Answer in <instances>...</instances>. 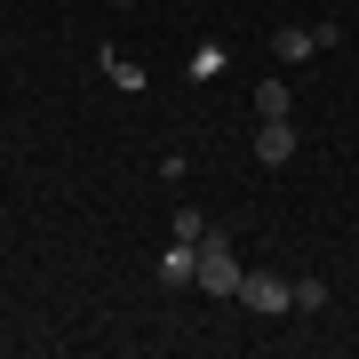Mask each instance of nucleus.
<instances>
[{
    "mask_svg": "<svg viewBox=\"0 0 359 359\" xmlns=\"http://www.w3.org/2000/svg\"><path fill=\"white\" fill-rule=\"evenodd\" d=\"M192 287L224 295V304H231V295H240V264H231V240H216V231H208V240H200V280H192Z\"/></svg>",
    "mask_w": 359,
    "mask_h": 359,
    "instance_id": "1",
    "label": "nucleus"
},
{
    "mask_svg": "<svg viewBox=\"0 0 359 359\" xmlns=\"http://www.w3.org/2000/svg\"><path fill=\"white\" fill-rule=\"evenodd\" d=\"M104 80H112L120 96H144L152 80H144V65H128V56H104Z\"/></svg>",
    "mask_w": 359,
    "mask_h": 359,
    "instance_id": "7",
    "label": "nucleus"
},
{
    "mask_svg": "<svg viewBox=\"0 0 359 359\" xmlns=\"http://www.w3.org/2000/svg\"><path fill=\"white\" fill-rule=\"evenodd\" d=\"M112 8H128V0H112Z\"/></svg>",
    "mask_w": 359,
    "mask_h": 359,
    "instance_id": "10",
    "label": "nucleus"
},
{
    "mask_svg": "<svg viewBox=\"0 0 359 359\" xmlns=\"http://www.w3.org/2000/svg\"><path fill=\"white\" fill-rule=\"evenodd\" d=\"M240 304L271 320V311H287V304H295V280H280V271H240Z\"/></svg>",
    "mask_w": 359,
    "mask_h": 359,
    "instance_id": "2",
    "label": "nucleus"
},
{
    "mask_svg": "<svg viewBox=\"0 0 359 359\" xmlns=\"http://www.w3.org/2000/svg\"><path fill=\"white\" fill-rule=\"evenodd\" d=\"M176 240H208V216H200V208H176Z\"/></svg>",
    "mask_w": 359,
    "mask_h": 359,
    "instance_id": "9",
    "label": "nucleus"
},
{
    "mask_svg": "<svg viewBox=\"0 0 359 359\" xmlns=\"http://www.w3.org/2000/svg\"><path fill=\"white\" fill-rule=\"evenodd\" d=\"M256 160L264 168H287L295 160V120H256Z\"/></svg>",
    "mask_w": 359,
    "mask_h": 359,
    "instance_id": "3",
    "label": "nucleus"
},
{
    "mask_svg": "<svg viewBox=\"0 0 359 359\" xmlns=\"http://www.w3.org/2000/svg\"><path fill=\"white\" fill-rule=\"evenodd\" d=\"M192 280H200V240H176L160 256V287H192Z\"/></svg>",
    "mask_w": 359,
    "mask_h": 359,
    "instance_id": "4",
    "label": "nucleus"
},
{
    "mask_svg": "<svg viewBox=\"0 0 359 359\" xmlns=\"http://www.w3.org/2000/svg\"><path fill=\"white\" fill-rule=\"evenodd\" d=\"M256 120H295V88L287 80H264L256 88Z\"/></svg>",
    "mask_w": 359,
    "mask_h": 359,
    "instance_id": "6",
    "label": "nucleus"
},
{
    "mask_svg": "<svg viewBox=\"0 0 359 359\" xmlns=\"http://www.w3.org/2000/svg\"><path fill=\"white\" fill-rule=\"evenodd\" d=\"M327 304V280H311V271H304V280H295V311H320Z\"/></svg>",
    "mask_w": 359,
    "mask_h": 359,
    "instance_id": "8",
    "label": "nucleus"
},
{
    "mask_svg": "<svg viewBox=\"0 0 359 359\" xmlns=\"http://www.w3.org/2000/svg\"><path fill=\"white\" fill-rule=\"evenodd\" d=\"M271 48H280V65H304V56L320 48V32H311V25H280V32H271Z\"/></svg>",
    "mask_w": 359,
    "mask_h": 359,
    "instance_id": "5",
    "label": "nucleus"
}]
</instances>
